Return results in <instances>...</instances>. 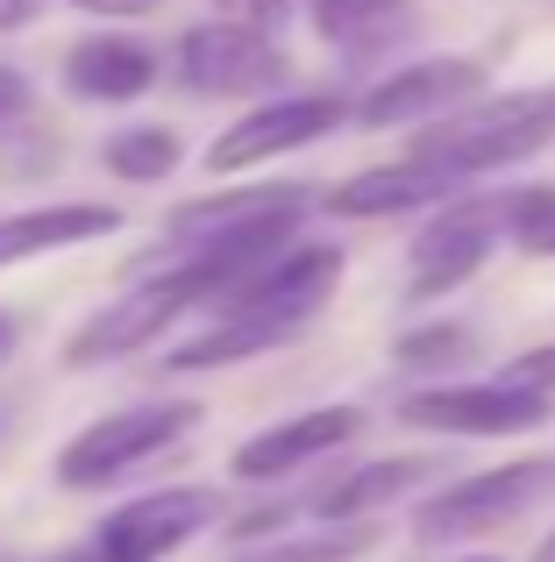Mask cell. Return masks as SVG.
I'll return each mask as SVG.
<instances>
[{"label": "cell", "instance_id": "cell-1", "mask_svg": "<svg viewBox=\"0 0 555 562\" xmlns=\"http://www.w3.org/2000/svg\"><path fill=\"white\" fill-rule=\"evenodd\" d=\"M548 143H555V86H520V93H491L477 108L449 114V122L420 128L406 157H420V165L449 171L456 186H471L485 171H513L528 157H542Z\"/></svg>", "mask_w": 555, "mask_h": 562}, {"label": "cell", "instance_id": "cell-2", "mask_svg": "<svg viewBox=\"0 0 555 562\" xmlns=\"http://www.w3.org/2000/svg\"><path fill=\"white\" fill-rule=\"evenodd\" d=\"M200 427H207V406H193V398L114 406V413H100L93 427H79V435L57 449V484H65V492H114V484L157 470L171 449H185Z\"/></svg>", "mask_w": 555, "mask_h": 562}, {"label": "cell", "instance_id": "cell-3", "mask_svg": "<svg viewBox=\"0 0 555 562\" xmlns=\"http://www.w3.org/2000/svg\"><path fill=\"white\" fill-rule=\"evenodd\" d=\"M555 492V456H520V463L499 470H477V477H456L414 513V541L428 549H449V541H477L491 527L520 520L528 506H542Z\"/></svg>", "mask_w": 555, "mask_h": 562}, {"label": "cell", "instance_id": "cell-4", "mask_svg": "<svg viewBox=\"0 0 555 562\" xmlns=\"http://www.w3.org/2000/svg\"><path fill=\"white\" fill-rule=\"evenodd\" d=\"M193 306H200V285H193L185 271H150V278H136V292L107 300V306H100V314L65 342V371H107V363L136 357V349H150L157 335L179 328Z\"/></svg>", "mask_w": 555, "mask_h": 562}, {"label": "cell", "instance_id": "cell-5", "mask_svg": "<svg viewBox=\"0 0 555 562\" xmlns=\"http://www.w3.org/2000/svg\"><path fill=\"white\" fill-rule=\"evenodd\" d=\"M285 50L257 22H200L179 36V86L207 100H257L285 86Z\"/></svg>", "mask_w": 555, "mask_h": 562}, {"label": "cell", "instance_id": "cell-6", "mask_svg": "<svg viewBox=\"0 0 555 562\" xmlns=\"http://www.w3.org/2000/svg\"><path fill=\"white\" fill-rule=\"evenodd\" d=\"M485 93V65L477 57H420V65H399L371 86V93L349 100V122L356 128H414V122H449V114L477 108Z\"/></svg>", "mask_w": 555, "mask_h": 562}, {"label": "cell", "instance_id": "cell-7", "mask_svg": "<svg viewBox=\"0 0 555 562\" xmlns=\"http://www.w3.org/2000/svg\"><path fill=\"white\" fill-rule=\"evenodd\" d=\"M506 235V192H477V200H449L428 228L414 235V257H406V300H442L463 278L485 271L491 243Z\"/></svg>", "mask_w": 555, "mask_h": 562}, {"label": "cell", "instance_id": "cell-8", "mask_svg": "<svg viewBox=\"0 0 555 562\" xmlns=\"http://www.w3.org/2000/svg\"><path fill=\"white\" fill-rule=\"evenodd\" d=\"M349 122V100L335 93H285V100H257V108H242V122H228L222 136L207 143V171H257L271 165V157H292L306 150V143L335 136V128Z\"/></svg>", "mask_w": 555, "mask_h": 562}, {"label": "cell", "instance_id": "cell-9", "mask_svg": "<svg viewBox=\"0 0 555 562\" xmlns=\"http://www.w3.org/2000/svg\"><path fill=\"white\" fill-rule=\"evenodd\" d=\"M222 520V492L214 484H171V492H143L128 506H114L107 520L93 527L100 549H114L122 562H165L179 555L193 535Z\"/></svg>", "mask_w": 555, "mask_h": 562}, {"label": "cell", "instance_id": "cell-10", "mask_svg": "<svg viewBox=\"0 0 555 562\" xmlns=\"http://www.w3.org/2000/svg\"><path fill=\"white\" fill-rule=\"evenodd\" d=\"M335 278H342V249H335V243H299V249H285L278 263H264L250 285L222 292L207 314L214 321L250 314V321H278V328H306V321L335 300Z\"/></svg>", "mask_w": 555, "mask_h": 562}, {"label": "cell", "instance_id": "cell-11", "mask_svg": "<svg viewBox=\"0 0 555 562\" xmlns=\"http://www.w3.org/2000/svg\"><path fill=\"white\" fill-rule=\"evenodd\" d=\"M555 413V398L513 392V384H428L399 406L406 427H428V435H471V441H506V435H528Z\"/></svg>", "mask_w": 555, "mask_h": 562}, {"label": "cell", "instance_id": "cell-12", "mask_svg": "<svg viewBox=\"0 0 555 562\" xmlns=\"http://www.w3.org/2000/svg\"><path fill=\"white\" fill-rule=\"evenodd\" d=\"M356 435H363L356 406H314V413H292V420L250 435L236 456H228V470L250 477V484H278V477H292V470H306V463H328V456L349 449Z\"/></svg>", "mask_w": 555, "mask_h": 562}, {"label": "cell", "instance_id": "cell-13", "mask_svg": "<svg viewBox=\"0 0 555 562\" xmlns=\"http://www.w3.org/2000/svg\"><path fill=\"white\" fill-rule=\"evenodd\" d=\"M314 192L306 186H228L207 200H179L165 214V243H222V235H250L264 221H306L314 214Z\"/></svg>", "mask_w": 555, "mask_h": 562}, {"label": "cell", "instance_id": "cell-14", "mask_svg": "<svg viewBox=\"0 0 555 562\" xmlns=\"http://www.w3.org/2000/svg\"><path fill=\"white\" fill-rule=\"evenodd\" d=\"M57 79H65L71 100L128 108V100H143L157 79H165V65H157V50L143 36H86V43H71V50L57 57Z\"/></svg>", "mask_w": 555, "mask_h": 562}, {"label": "cell", "instance_id": "cell-15", "mask_svg": "<svg viewBox=\"0 0 555 562\" xmlns=\"http://www.w3.org/2000/svg\"><path fill=\"white\" fill-rule=\"evenodd\" d=\"M463 200V186L449 171L420 165V157H399V165H377V171H356V179L328 186L320 206L342 221H385V214H420V206H449Z\"/></svg>", "mask_w": 555, "mask_h": 562}, {"label": "cell", "instance_id": "cell-16", "mask_svg": "<svg viewBox=\"0 0 555 562\" xmlns=\"http://www.w3.org/2000/svg\"><path fill=\"white\" fill-rule=\"evenodd\" d=\"M122 228V206L100 200H65V206H29V214H0V271L29 257H50V249H79L100 243V235Z\"/></svg>", "mask_w": 555, "mask_h": 562}, {"label": "cell", "instance_id": "cell-17", "mask_svg": "<svg viewBox=\"0 0 555 562\" xmlns=\"http://www.w3.org/2000/svg\"><path fill=\"white\" fill-rule=\"evenodd\" d=\"M428 477H434L428 456H377V463H356V470H342L335 484L306 492L299 506L320 513L328 527H349V520H363V513H377V506H392V498H406L414 484H428Z\"/></svg>", "mask_w": 555, "mask_h": 562}, {"label": "cell", "instance_id": "cell-18", "mask_svg": "<svg viewBox=\"0 0 555 562\" xmlns=\"http://www.w3.org/2000/svg\"><path fill=\"white\" fill-rule=\"evenodd\" d=\"M306 14H314V36L342 57H385L420 29L414 0H306Z\"/></svg>", "mask_w": 555, "mask_h": 562}, {"label": "cell", "instance_id": "cell-19", "mask_svg": "<svg viewBox=\"0 0 555 562\" xmlns=\"http://www.w3.org/2000/svg\"><path fill=\"white\" fill-rule=\"evenodd\" d=\"M179 136H171L165 122H128V128H114L107 143H100V165L114 171V179H136V186H150V179H171L179 171Z\"/></svg>", "mask_w": 555, "mask_h": 562}, {"label": "cell", "instance_id": "cell-20", "mask_svg": "<svg viewBox=\"0 0 555 562\" xmlns=\"http://www.w3.org/2000/svg\"><path fill=\"white\" fill-rule=\"evenodd\" d=\"M371 527H314V535H285V541H257V549H236L228 562H356L371 555Z\"/></svg>", "mask_w": 555, "mask_h": 562}, {"label": "cell", "instance_id": "cell-21", "mask_svg": "<svg viewBox=\"0 0 555 562\" xmlns=\"http://www.w3.org/2000/svg\"><path fill=\"white\" fill-rule=\"evenodd\" d=\"M57 157H65V143H57L50 128H36V122L0 128V186H36V179H50Z\"/></svg>", "mask_w": 555, "mask_h": 562}, {"label": "cell", "instance_id": "cell-22", "mask_svg": "<svg viewBox=\"0 0 555 562\" xmlns=\"http://www.w3.org/2000/svg\"><path fill=\"white\" fill-rule=\"evenodd\" d=\"M506 235L528 257H555V186H513L506 192Z\"/></svg>", "mask_w": 555, "mask_h": 562}, {"label": "cell", "instance_id": "cell-23", "mask_svg": "<svg viewBox=\"0 0 555 562\" xmlns=\"http://www.w3.org/2000/svg\"><path fill=\"white\" fill-rule=\"evenodd\" d=\"M471 349H477V335L463 328V321H434V328L399 335V349H392V357H399L406 371H449V363H463Z\"/></svg>", "mask_w": 555, "mask_h": 562}, {"label": "cell", "instance_id": "cell-24", "mask_svg": "<svg viewBox=\"0 0 555 562\" xmlns=\"http://www.w3.org/2000/svg\"><path fill=\"white\" fill-rule=\"evenodd\" d=\"M499 384H513V392H534V398H555V342L528 349V357H513L499 371Z\"/></svg>", "mask_w": 555, "mask_h": 562}, {"label": "cell", "instance_id": "cell-25", "mask_svg": "<svg viewBox=\"0 0 555 562\" xmlns=\"http://www.w3.org/2000/svg\"><path fill=\"white\" fill-rule=\"evenodd\" d=\"M29 108H36V86H29V71H14V65H0V128H14V122H29Z\"/></svg>", "mask_w": 555, "mask_h": 562}, {"label": "cell", "instance_id": "cell-26", "mask_svg": "<svg viewBox=\"0 0 555 562\" xmlns=\"http://www.w3.org/2000/svg\"><path fill=\"white\" fill-rule=\"evenodd\" d=\"M65 8H79V14H100V22H143V14H157L165 0H65Z\"/></svg>", "mask_w": 555, "mask_h": 562}, {"label": "cell", "instance_id": "cell-27", "mask_svg": "<svg viewBox=\"0 0 555 562\" xmlns=\"http://www.w3.org/2000/svg\"><path fill=\"white\" fill-rule=\"evenodd\" d=\"M222 8V22H257V29H271L278 14H285V0H214Z\"/></svg>", "mask_w": 555, "mask_h": 562}, {"label": "cell", "instance_id": "cell-28", "mask_svg": "<svg viewBox=\"0 0 555 562\" xmlns=\"http://www.w3.org/2000/svg\"><path fill=\"white\" fill-rule=\"evenodd\" d=\"M43 14V0H0V36H14V29H29Z\"/></svg>", "mask_w": 555, "mask_h": 562}, {"label": "cell", "instance_id": "cell-29", "mask_svg": "<svg viewBox=\"0 0 555 562\" xmlns=\"http://www.w3.org/2000/svg\"><path fill=\"white\" fill-rule=\"evenodd\" d=\"M50 562H122V555L100 549V541H79V549H65V555H50Z\"/></svg>", "mask_w": 555, "mask_h": 562}, {"label": "cell", "instance_id": "cell-30", "mask_svg": "<svg viewBox=\"0 0 555 562\" xmlns=\"http://www.w3.org/2000/svg\"><path fill=\"white\" fill-rule=\"evenodd\" d=\"M14 342H22V321H14V314H0V363L14 357Z\"/></svg>", "mask_w": 555, "mask_h": 562}, {"label": "cell", "instance_id": "cell-31", "mask_svg": "<svg viewBox=\"0 0 555 562\" xmlns=\"http://www.w3.org/2000/svg\"><path fill=\"white\" fill-rule=\"evenodd\" d=\"M534 562H555V535H548V541H542V549H534Z\"/></svg>", "mask_w": 555, "mask_h": 562}, {"label": "cell", "instance_id": "cell-32", "mask_svg": "<svg viewBox=\"0 0 555 562\" xmlns=\"http://www.w3.org/2000/svg\"><path fill=\"white\" fill-rule=\"evenodd\" d=\"M456 562H499V555H456Z\"/></svg>", "mask_w": 555, "mask_h": 562}]
</instances>
